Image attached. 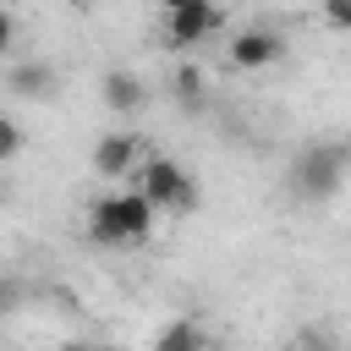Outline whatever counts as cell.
Wrapping results in <instances>:
<instances>
[{"mask_svg": "<svg viewBox=\"0 0 351 351\" xmlns=\"http://www.w3.org/2000/svg\"><path fill=\"white\" fill-rule=\"evenodd\" d=\"M154 197L137 186V192H115V197H99L93 203V214H88V230H93V241H104V247H132V241H143L148 230H154Z\"/></svg>", "mask_w": 351, "mask_h": 351, "instance_id": "6da1fadb", "label": "cell"}, {"mask_svg": "<svg viewBox=\"0 0 351 351\" xmlns=\"http://www.w3.org/2000/svg\"><path fill=\"white\" fill-rule=\"evenodd\" d=\"M346 181V143H313L291 159V192L302 203H324L335 197Z\"/></svg>", "mask_w": 351, "mask_h": 351, "instance_id": "7a4b0ae2", "label": "cell"}, {"mask_svg": "<svg viewBox=\"0 0 351 351\" xmlns=\"http://www.w3.org/2000/svg\"><path fill=\"white\" fill-rule=\"evenodd\" d=\"M137 186L154 197V208H159V214H186V208L197 203L192 176H186L181 165H170V159H148V165L137 170Z\"/></svg>", "mask_w": 351, "mask_h": 351, "instance_id": "3957f363", "label": "cell"}, {"mask_svg": "<svg viewBox=\"0 0 351 351\" xmlns=\"http://www.w3.org/2000/svg\"><path fill=\"white\" fill-rule=\"evenodd\" d=\"M280 55H285V38L274 27H247V33L230 38V66H241V71H263Z\"/></svg>", "mask_w": 351, "mask_h": 351, "instance_id": "277c9868", "label": "cell"}, {"mask_svg": "<svg viewBox=\"0 0 351 351\" xmlns=\"http://www.w3.org/2000/svg\"><path fill=\"white\" fill-rule=\"evenodd\" d=\"M219 22H225V11L214 5V0H197V5H186V11H170V44H203L208 33H219Z\"/></svg>", "mask_w": 351, "mask_h": 351, "instance_id": "5b68a950", "label": "cell"}, {"mask_svg": "<svg viewBox=\"0 0 351 351\" xmlns=\"http://www.w3.org/2000/svg\"><path fill=\"white\" fill-rule=\"evenodd\" d=\"M143 159V143H137V132H110V137H99V148H93V170L99 176H132V165Z\"/></svg>", "mask_w": 351, "mask_h": 351, "instance_id": "8992f818", "label": "cell"}, {"mask_svg": "<svg viewBox=\"0 0 351 351\" xmlns=\"http://www.w3.org/2000/svg\"><path fill=\"white\" fill-rule=\"evenodd\" d=\"M11 93H22V99H49L55 93V66H44V60H27V66H11Z\"/></svg>", "mask_w": 351, "mask_h": 351, "instance_id": "52a82bcc", "label": "cell"}, {"mask_svg": "<svg viewBox=\"0 0 351 351\" xmlns=\"http://www.w3.org/2000/svg\"><path fill=\"white\" fill-rule=\"evenodd\" d=\"M104 104H110V110H121V115H132V110L143 104L137 77H132V71H104Z\"/></svg>", "mask_w": 351, "mask_h": 351, "instance_id": "ba28073f", "label": "cell"}, {"mask_svg": "<svg viewBox=\"0 0 351 351\" xmlns=\"http://www.w3.org/2000/svg\"><path fill=\"white\" fill-rule=\"evenodd\" d=\"M154 351H208V346H203V329L192 318H176V324H165V335L154 340Z\"/></svg>", "mask_w": 351, "mask_h": 351, "instance_id": "9c48e42d", "label": "cell"}, {"mask_svg": "<svg viewBox=\"0 0 351 351\" xmlns=\"http://www.w3.org/2000/svg\"><path fill=\"white\" fill-rule=\"evenodd\" d=\"M176 93L197 104V99H203V71H197V66H181V71H176Z\"/></svg>", "mask_w": 351, "mask_h": 351, "instance_id": "30bf717a", "label": "cell"}, {"mask_svg": "<svg viewBox=\"0 0 351 351\" xmlns=\"http://www.w3.org/2000/svg\"><path fill=\"white\" fill-rule=\"evenodd\" d=\"M16 154H22V126H16V121H0V159L11 165Z\"/></svg>", "mask_w": 351, "mask_h": 351, "instance_id": "8fae6325", "label": "cell"}, {"mask_svg": "<svg viewBox=\"0 0 351 351\" xmlns=\"http://www.w3.org/2000/svg\"><path fill=\"white\" fill-rule=\"evenodd\" d=\"M324 22L335 33H351V0H324Z\"/></svg>", "mask_w": 351, "mask_h": 351, "instance_id": "7c38bea8", "label": "cell"}, {"mask_svg": "<svg viewBox=\"0 0 351 351\" xmlns=\"http://www.w3.org/2000/svg\"><path fill=\"white\" fill-rule=\"evenodd\" d=\"M291 351H329V340H324V335H307V340H296Z\"/></svg>", "mask_w": 351, "mask_h": 351, "instance_id": "4fadbf2b", "label": "cell"}, {"mask_svg": "<svg viewBox=\"0 0 351 351\" xmlns=\"http://www.w3.org/2000/svg\"><path fill=\"white\" fill-rule=\"evenodd\" d=\"M159 5H165V16H170V11H186V5H197V0H159Z\"/></svg>", "mask_w": 351, "mask_h": 351, "instance_id": "5bb4252c", "label": "cell"}, {"mask_svg": "<svg viewBox=\"0 0 351 351\" xmlns=\"http://www.w3.org/2000/svg\"><path fill=\"white\" fill-rule=\"evenodd\" d=\"M66 5H77V11H93V5H99V0H66Z\"/></svg>", "mask_w": 351, "mask_h": 351, "instance_id": "9a60e30c", "label": "cell"}]
</instances>
